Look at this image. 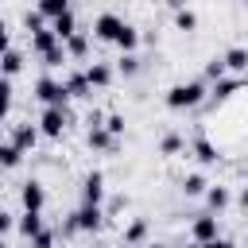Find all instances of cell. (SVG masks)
<instances>
[{
  "instance_id": "cell-1",
  "label": "cell",
  "mask_w": 248,
  "mask_h": 248,
  "mask_svg": "<svg viewBox=\"0 0 248 248\" xmlns=\"http://www.w3.org/2000/svg\"><path fill=\"white\" fill-rule=\"evenodd\" d=\"M202 101H205V85H202V81H178V85L167 89V108H174V112L198 108Z\"/></svg>"
},
{
  "instance_id": "cell-2",
  "label": "cell",
  "mask_w": 248,
  "mask_h": 248,
  "mask_svg": "<svg viewBox=\"0 0 248 248\" xmlns=\"http://www.w3.org/2000/svg\"><path fill=\"white\" fill-rule=\"evenodd\" d=\"M101 225H105V209H101V205H81V209H74L70 221H66V229H74V232H97Z\"/></svg>"
},
{
  "instance_id": "cell-3",
  "label": "cell",
  "mask_w": 248,
  "mask_h": 248,
  "mask_svg": "<svg viewBox=\"0 0 248 248\" xmlns=\"http://www.w3.org/2000/svg\"><path fill=\"white\" fill-rule=\"evenodd\" d=\"M35 97H39L46 108H66V101H70V97H66V85L54 81V78H39V81H35Z\"/></svg>"
},
{
  "instance_id": "cell-4",
  "label": "cell",
  "mask_w": 248,
  "mask_h": 248,
  "mask_svg": "<svg viewBox=\"0 0 248 248\" xmlns=\"http://www.w3.org/2000/svg\"><path fill=\"white\" fill-rule=\"evenodd\" d=\"M66 108H43V116H39V136H46V140H58L62 132H66Z\"/></svg>"
},
{
  "instance_id": "cell-5",
  "label": "cell",
  "mask_w": 248,
  "mask_h": 248,
  "mask_svg": "<svg viewBox=\"0 0 248 248\" xmlns=\"http://www.w3.org/2000/svg\"><path fill=\"white\" fill-rule=\"evenodd\" d=\"M101 202H105V174L101 170H89L81 178V205H101Z\"/></svg>"
},
{
  "instance_id": "cell-6",
  "label": "cell",
  "mask_w": 248,
  "mask_h": 248,
  "mask_svg": "<svg viewBox=\"0 0 248 248\" xmlns=\"http://www.w3.org/2000/svg\"><path fill=\"white\" fill-rule=\"evenodd\" d=\"M120 31H124V19H120L116 12H105V16H97V23H93V35H97L101 43H116Z\"/></svg>"
},
{
  "instance_id": "cell-7",
  "label": "cell",
  "mask_w": 248,
  "mask_h": 248,
  "mask_svg": "<svg viewBox=\"0 0 248 248\" xmlns=\"http://www.w3.org/2000/svg\"><path fill=\"white\" fill-rule=\"evenodd\" d=\"M19 202H23V209H31V213H43V205H46V190H43V182H23V190H19Z\"/></svg>"
},
{
  "instance_id": "cell-8",
  "label": "cell",
  "mask_w": 248,
  "mask_h": 248,
  "mask_svg": "<svg viewBox=\"0 0 248 248\" xmlns=\"http://www.w3.org/2000/svg\"><path fill=\"white\" fill-rule=\"evenodd\" d=\"M8 143H12L19 155H27V151L39 143V128H35V124H16V132H12V140H8Z\"/></svg>"
},
{
  "instance_id": "cell-9",
  "label": "cell",
  "mask_w": 248,
  "mask_h": 248,
  "mask_svg": "<svg viewBox=\"0 0 248 248\" xmlns=\"http://www.w3.org/2000/svg\"><path fill=\"white\" fill-rule=\"evenodd\" d=\"M190 236H194V244H205V240L221 236V232H217V217H213V213H202V217L190 225Z\"/></svg>"
},
{
  "instance_id": "cell-10",
  "label": "cell",
  "mask_w": 248,
  "mask_h": 248,
  "mask_svg": "<svg viewBox=\"0 0 248 248\" xmlns=\"http://www.w3.org/2000/svg\"><path fill=\"white\" fill-rule=\"evenodd\" d=\"M240 89H244V78H236V74H232V78H221V81H213V93H209V97H213V101L221 105V101L236 97Z\"/></svg>"
},
{
  "instance_id": "cell-11",
  "label": "cell",
  "mask_w": 248,
  "mask_h": 248,
  "mask_svg": "<svg viewBox=\"0 0 248 248\" xmlns=\"http://www.w3.org/2000/svg\"><path fill=\"white\" fill-rule=\"evenodd\" d=\"M23 62H27V58H23V50H12V46H8V50L0 54V78H8V81H12V78L23 70Z\"/></svg>"
},
{
  "instance_id": "cell-12",
  "label": "cell",
  "mask_w": 248,
  "mask_h": 248,
  "mask_svg": "<svg viewBox=\"0 0 248 248\" xmlns=\"http://www.w3.org/2000/svg\"><path fill=\"white\" fill-rule=\"evenodd\" d=\"M74 31H78V19H74V12H62L58 19H50V35H54L58 43H66Z\"/></svg>"
},
{
  "instance_id": "cell-13",
  "label": "cell",
  "mask_w": 248,
  "mask_h": 248,
  "mask_svg": "<svg viewBox=\"0 0 248 248\" xmlns=\"http://www.w3.org/2000/svg\"><path fill=\"white\" fill-rule=\"evenodd\" d=\"M81 74H85V81H89V89H105V85L112 81V70H108L105 62H93V66H85Z\"/></svg>"
},
{
  "instance_id": "cell-14",
  "label": "cell",
  "mask_w": 248,
  "mask_h": 248,
  "mask_svg": "<svg viewBox=\"0 0 248 248\" xmlns=\"http://www.w3.org/2000/svg\"><path fill=\"white\" fill-rule=\"evenodd\" d=\"M16 229H19V236H35V232H43V213H31V209H23L19 217H16Z\"/></svg>"
},
{
  "instance_id": "cell-15",
  "label": "cell",
  "mask_w": 248,
  "mask_h": 248,
  "mask_svg": "<svg viewBox=\"0 0 248 248\" xmlns=\"http://www.w3.org/2000/svg\"><path fill=\"white\" fill-rule=\"evenodd\" d=\"M221 66H225V74L232 70V74L240 78V74L248 70V50H244V46H232V50H229V54L221 58Z\"/></svg>"
},
{
  "instance_id": "cell-16",
  "label": "cell",
  "mask_w": 248,
  "mask_h": 248,
  "mask_svg": "<svg viewBox=\"0 0 248 248\" xmlns=\"http://www.w3.org/2000/svg\"><path fill=\"white\" fill-rule=\"evenodd\" d=\"M50 46H58V39L50 35V27H39V31H31V50H35V54H46Z\"/></svg>"
},
{
  "instance_id": "cell-17",
  "label": "cell",
  "mask_w": 248,
  "mask_h": 248,
  "mask_svg": "<svg viewBox=\"0 0 248 248\" xmlns=\"http://www.w3.org/2000/svg\"><path fill=\"white\" fill-rule=\"evenodd\" d=\"M89 147H93V151H112V147H116V136H108V132L97 124V128H89Z\"/></svg>"
},
{
  "instance_id": "cell-18",
  "label": "cell",
  "mask_w": 248,
  "mask_h": 248,
  "mask_svg": "<svg viewBox=\"0 0 248 248\" xmlns=\"http://www.w3.org/2000/svg\"><path fill=\"white\" fill-rule=\"evenodd\" d=\"M116 46H120L124 54H136V46H140V31H136L132 23H124V31L116 35Z\"/></svg>"
},
{
  "instance_id": "cell-19",
  "label": "cell",
  "mask_w": 248,
  "mask_h": 248,
  "mask_svg": "<svg viewBox=\"0 0 248 248\" xmlns=\"http://www.w3.org/2000/svg\"><path fill=\"white\" fill-rule=\"evenodd\" d=\"M62 85H66V97H89V93H93L89 81H85V74H70Z\"/></svg>"
},
{
  "instance_id": "cell-20",
  "label": "cell",
  "mask_w": 248,
  "mask_h": 248,
  "mask_svg": "<svg viewBox=\"0 0 248 248\" xmlns=\"http://www.w3.org/2000/svg\"><path fill=\"white\" fill-rule=\"evenodd\" d=\"M62 12H70V0H39V16L43 19H58Z\"/></svg>"
},
{
  "instance_id": "cell-21",
  "label": "cell",
  "mask_w": 248,
  "mask_h": 248,
  "mask_svg": "<svg viewBox=\"0 0 248 248\" xmlns=\"http://www.w3.org/2000/svg\"><path fill=\"white\" fill-rule=\"evenodd\" d=\"M85 46H89V43H85V35H81V31H74V35H70V39L62 43L66 58H81V54H85Z\"/></svg>"
},
{
  "instance_id": "cell-22",
  "label": "cell",
  "mask_w": 248,
  "mask_h": 248,
  "mask_svg": "<svg viewBox=\"0 0 248 248\" xmlns=\"http://www.w3.org/2000/svg\"><path fill=\"white\" fill-rule=\"evenodd\" d=\"M194 159L198 163H217V147L209 140H194Z\"/></svg>"
},
{
  "instance_id": "cell-23",
  "label": "cell",
  "mask_w": 248,
  "mask_h": 248,
  "mask_svg": "<svg viewBox=\"0 0 248 248\" xmlns=\"http://www.w3.org/2000/svg\"><path fill=\"white\" fill-rule=\"evenodd\" d=\"M205 174H186L182 178V190H186V198H198V194H205Z\"/></svg>"
},
{
  "instance_id": "cell-24",
  "label": "cell",
  "mask_w": 248,
  "mask_h": 248,
  "mask_svg": "<svg viewBox=\"0 0 248 248\" xmlns=\"http://www.w3.org/2000/svg\"><path fill=\"white\" fill-rule=\"evenodd\" d=\"M205 202H209V209H225L229 205V190L225 186H205Z\"/></svg>"
},
{
  "instance_id": "cell-25",
  "label": "cell",
  "mask_w": 248,
  "mask_h": 248,
  "mask_svg": "<svg viewBox=\"0 0 248 248\" xmlns=\"http://www.w3.org/2000/svg\"><path fill=\"white\" fill-rule=\"evenodd\" d=\"M174 27H178V31H194V27H198V16H194L190 8H178V12H174Z\"/></svg>"
},
{
  "instance_id": "cell-26",
  "label": "cell",
  "mask_w": 248,
  "mask_h": 248,
  "mask_svg": "<svg viewBox=\"0 0 248 248\" xmlns=\"http://www.w3.org/2000/svg\"><path fill=\"white\" fill-rule=\"evenodd\" d=\"M43 66H50V70H58V66H66V50H62V43H58V46H50V50L43 54Z\"/></svg>"
},
{
  "instance_id": "cell-27",
  "label": "cell",
  "mask_w": 248,
  "mask_h": 248,
  "mask_svg": "<svg viewBox=\"0 0 248 248\" xmlns=\"http://www.w3.org/2000/svg\"><path fill=\"white\" fill-rule=\"evenodd\" d=\"M101 128H105V132H108V136H116V140H120V136H124V116H120V112H108V116H105V124H101Z\"/></svg>"
},
{
  "instance_id": "cell-28",
  "label": "cell",
  "mask_w": 248,
  "mask_h": 248,
  "mask_svg": "<svg viewBox=\"0 0 248 248\" xmlns=\"http://www.w3.org/2000/svg\"><path fill=\"white\" fill-rule=\"evenodd\" d=\"M143 236H147V221H132L128 232H124V244H140Z\"/></svg>"
},
{
  "instance_id": "cell-29",
  "label": "cell",
  "mask_w": 248,
  "mask_h": 248,
  "mask_svg": "<svg viewBox=\"0 0 248 248\" xmlns=\"http://www.w3.org/2000/svg\"><path fill=\"white\" fill-rule=\"evenodd\" d=\"M19 159H23V155H19L12 143H4V140H0V167H19Z\"/></svg>"
},
{
  "instance_id": "cell-30",
  "label": "cell",
  "mask_w": 248,
  "mask_h": 248,
  "mask_svg": "<svg viewBox=\"0 0 248 248\" xmlns=\"http://www.w3.org/2000/svg\"><path fill=\"white\" fill-rule=\"evenodd\" d=\"M12 112V81L8 78H0V120Z\"/></svg>"
},
{
  "instance_id": "cell-31",
  "label": "cell",
  "mask_w": 248,
  "mask_h": 248,
  "mask_svg": "<svg viewBox=\"0 0 248 248\" xmlns=\"http://www.w3.org/2000/svg\"><path fill=\"white\" fill-rule=\"evenodd\" d=\"M116 70H120L124 78H132V74H140V58H136V54H120V62H116Z\"/></svg>"
},
{
  "instance_id": "cell-32",
  "label": "cell",
  "mask_w": 248,
  "mask_h": 248,
  "mask_svg": "<svg viewBox=\"0 0 248 248\" xmlns=\"http://www.w3.org/2000/svg\"><path fill=\"white\" fill-rule=\"evenodd\" d=\"M221 78H225L221 58H209V62H205V81H221Z\"/></svg>"
},
{
  "instance_id": "cell-33",
  "label": "cell",
  "mask_w": 248,
  "mask_h": 248,
  "mask_svg": "<svg viewBox=\"0 0 248 248\" xmlns=\"http://www.w3.org/2000/svg\"><path fill=\"white\" fill-rule=\"evenodd\" d=\"M159 151H163V155H178V151H182V136H167V140L159 143Z\"/></svg>"
},
{
  "instance_id": "cell-34",
  "label": "cell",
  "mask_w": 248,
  "mask_h": 248,
  "mask_svg": "<svg viewBox=\"0 0 248 248\" xmlns=\"http://www.w3.org/2000/svg\"><path fill=\"white\" fill-rule=\"evenodd\" d=\"M31 248H54V232H46V229L35 232V236H31Z\"/></svg>"
},
{
  "instance_id": "cell-35",
  "label": "cell",
  "mask_w": 248,
  "mask_h": 248,
  "mask_svg": "<svg viewBox=\"0 0 248 248\" xmlns=\"http://www.w3.org/2000/svg\"><path fill=\"white\" fill-rule=\"evenodd\" d=\"M23 27H27V31H39V27H43V16H39V12H27V16H23Z\"/></svg>"
},
{
  "instance_id": "cell-36",
  "label": "cell",
  "mask_w": 248,
  "mask_h": 248,
  "mask_svg": "<svg viewBox=\"0 0 248 248\" xmlns=\"http://www.w3.org/2000/svg\"><path fill=\"white\" fill-rule=\"evenodd\" d=\"M12 229H16V217H12L8 209H0V236H4V232H12Z\"/></svg>"
},
{
  "instance_id": "cell-37",
  "label": "cell",
  "mask_w": 248,
  "mask_h": 248,
  "mask_svg": "<svg viewBox=\"0 0 248 248\" xmlns=\"http://www.w3.org/2000/svg\"><path fill=\"white\" fill-rule=\"evenodd\" d=\"M198 248H232V240H229V236H213V240H205V244H198Z\"/></svg>"
},
{
  "instance_id": "cell-38",
  "label": "cell",
  "mask_w": 248,
  "mask_h": 248,
  "mask_svg": "<svg viewBox=\"0 0 248 248\" xmlns=\"http://www.w3.org/2000/svg\"><path fill=\"white\" fill-rule=\"evenodd\" d=\"M8 46H12V35H8V23H4V19H0V54H4V50H8Z\"/></svg>"
},
{
  "instance_id": "cell-39",
  "label": "cell",
  "mask_w": 248,
  "mask_h": 248,
  "mask_svg": "<svg viewBox=\"0 0 248 248\" xmlns=\"http://www.w3.org/2000/svg\"><path fill=\"white\" fill-rule=\"evenodd\" d=\"M0 248H8V244H4V236H0Z\"/></svg>"
},
{
  "instance_id": "cell-40",
  "label": "cell",
  "mask_w": 248,
  "mask_h": 248,
  "mask_svg": "<svg viewBox=\"0 0 248 248\" xmlns=\"http://www.w3.org/2000/svg\"><path fill=\"white\" fill-rule=\"evenodd\" d=\"M147 248H163V244H147Z\"/></svg>"
},
{
  "instance_id": "cell-41",
  "label": "cell",
  "mask_w": 248,
  "mask_h": 248,
  "mask_svg": "<svg viewBox=\"0 0 248 248\" xmlns=\"http://www.w3.org/2000/svg\"><path fill=\"white\" fill-rule=\"evenodd\" d=\"M182 248H198V244H182Z\"/></svg>"
}]
</instances>
